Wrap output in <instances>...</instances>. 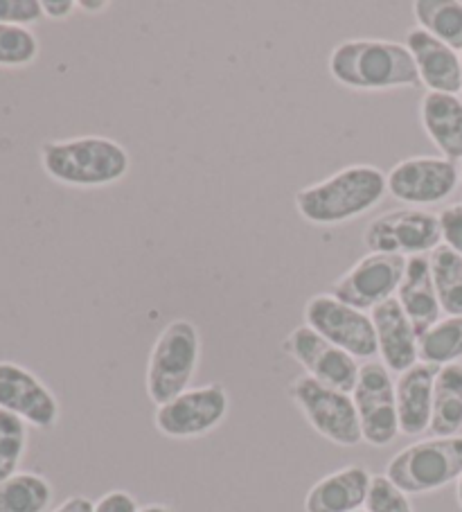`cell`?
Here are the masks:
<instances>
[{
    "mask_svg": "<svg viewBox=\"0 0 462 512\" xmlns=\"http://www.w3.org/2000/svg\"><path fill=\"white\" fill-rule=\"evenodd\" d=\"M336 84L361 93H384L420 86L415 61L404 43L388 39H348L330 55Z\"/></svg>",
    "mask_w": 462,
    "mask_h": 512,
    "instance_id": "1",
    "label": "cell"
},
{
    "mask_svg": "<svg viewBox=\"0 0 462 512\" xmlns=\"http://www.w3.org/2000/svg\"><path fill=\"white\" fill-rule=\"evenodd\" d=\"M386 174L375 165H348L296 194V208L305 222L336 226L352 222L379 206L386 197Z\"/></svg>",
    "mask_w": 462,
    "mask_h": 512,
    "instance_id": "2",
    "label": "cell"
},
{
    "mask_svg": "<svg viewBox=\"0 0 462 512\" xmlns=\"http://www.w3.org/2000/svg\"><path fill=\"white\" fill-rule=\"evenodd\" d=\"M41 165L52 181L70 188H106L131 170L127 147L106 136L50 140L41 147Z\"/></svg>",
    "mask_w": 462,
    "mask_h": 512,
    "instance_id": "3",
    "label": "cell"
},
{
    "mask_svg": "<svg viewBox=\"0 0 462 512\" xmlns=\"http://www.w3.org/2000/svg\"><path fill=\"white\" fill-rule=\"evenodd\" d=\"M201 359V332L190 319L165 325L149 352L145 388L149 400L163 406L185 393L197 375Z\"/></svg>",
    "mask_w": 462,
    "mask_h": 512,
    "instance_id": "4",
    "label": "cell"
},
{
    "mask_svg": "<svg viewBox=\"0 0 462 512\" xmlns=\"http://www.w3.org/2000/svg\"><path fill=\"white\" fill-rule=\"evenodd\" d=\"M462 474V436L426 438L390 458L386 476L406 494H429L447 488Z\"/></svg>",
    "mask_w": 462,
    "mask_h": 512,
    "instance_id": "5",
    "label": "cell"
},
{
    "mask_svg": "<svg viewBox=\"0 0 462 512\" xmlns=\"http://www.w3.org/2000/svg\"><path fill=\"white\" fill-rule=\"evenodd\" d=\"M289 397L318 436L339 447H357L363 443L359 413L350 393L300 375L291 382Z\"/></svg>",
    "mask_w": 462,
    "mask_h": 512,
    "instance_id": "6",
    "label": "cell"
},
{
    "mask_svg": "<svg viewBox=\"0 0 462 512\" xmlns=\"http://www.w3.org/2000/svg\"><path fill=\"white\" fill-rule=\"evenodd\" d=\"M305 325L334 343L357 361L377 357V334L370 314L357 310L332 294H316L305 305Z\"/></svg>",
    "mask_w": 462,
    "mask_h": 512,
    "instance_id": "7",
    "label": "cell"
},
{
    "mask_svg": "<svg viewBox=\"0 0 462 512\" xmlns=\"http://www.w3.org/2000/svg\"><path fill=\"white\" fill-rule=\"evenodd\" d=\"M363 244L370 253L402 255L406 260L431 255L442 244L440 217L420 208L390 210L366 226Z\"/></svg>",
    "mask_w": 462,
    "mask_h": 512,
    "instance_id": "8",
    "label": "cell"
},
{
    "mask_svg": "<svg viewBox=\"0 0 462 512\" xmlns=\"http://www.w3.org/2000/svg\"><path fill=\"white\" fill-rule=\"evenodd\" d=\"M230 397L224 384H206L156 406L154 425L158 434L172 440H192L215 431L226 420Z\"/></svg>",
    "mask_w": 462,
    "mask_h": 512,
    "instance_id": "9",
    "label": "cell"
},
{
    "mask_svg": "<svg viewBox=\"0 0 462 512\" xmlns=\"http://www.w3.org/2000/svg\"><path fill=\"white\" fill-rule=\"evenodd\" d=\"M352 400L359 413L363 443L370 447H388L395 443L399 436L395 379L381 361L361 364Z\"/></svg>",
    "mask_w": 462,
    "mask_h": 512,
    "instance_id": "10",
    "label": "cell"
},
{
    "mask_svg": "<svg viewBox=\"0 0 462 512\" xmlns=\"http://www.w3.org/2000/svg\"><path fill=\"white\" fill-rule=\"evenodd\" d=\"M406 271V258L388 253H368L332 282L330 294L361 312H372L397 296Z\"/></svg>",
    "mask_w": 462,
    "mask_h": 512,
    "instance_id": "11",
    "label": "cell"
},
{
    "mask_svg": "<svg viewBox=\"0 0 462 512\" xmlns=\"http://www.w3.org/2000/svg\"><path fill=\"white\" fill-rule=\"evenodd\" d=\"M458 183V165L438 156L404 158L386 174L388 194L411 208L442 203L456 192Z\"/></svg>",
    "mask_w": 462,
    "mask_h": 512,
    "instance_id": "12",
    "label": "cell"
},
{
    "mask_svg": "<svg viewBox=\"0 0 462 512\" xmlns=\"http://www.w3.org/2000/svg\"><path fill=\"white\" fill-rule=\"evenodd\" d=\"M282 348L291 359H296L305 368L307 377L352 395L361 366L348 352L336 348L334 343L323 339L321 334H316L307 325H300V328L293 330L284 339Z\"/></svg>",
    "mask_w": 462,
    "mask_h": 512,
    "instance_id": "13",
    "label": "cell"
},
{
    "mask_svg": "<svg viewBox=\"0 0 462 512\" xmlns=\"http://www.w3.org/2000/svg\"><path fill=\"white\" fill-rule=\"evenodd\" d=\"M0 409L43 431L55 427L61 413L57 395L32 370L14 361H0Z\"/></svg>",
    "mask_w": 462,
    "mask_h": 512,
    "instance_id": "14",
    "label": "cell"
},
{
    "mask_svg": "<svg viewBox=\"0 0 462 512\" xmlns=\"http://www.w3.org/2000/svg\"><path fill=\"white\" fill-rule=\"evenodd\" d=\"M370 319L377 334V355L390 373L399 375L420 364V334L415 332L397 298L375 307Z\"/></svg>",
    "mask_w": 462,
    "mask_h": 512,
    "instance_id": "15",
    "label": "cell"
},
{
    "mask_svg": "<svg viewBox=\"0 0 462 512\" xmlns=\"http://www.w3.org/2000/svg\"><path fill=\"white\" fill-rule=\"evenodd\" d=\"M404 46L415 61L420 84L429 88L431 93L458 95L462 91V68L456 50L444 46L442 41L420 30L417 25L406 32Z\"/></svg>",
    "mask_w": 462,
    "mask_h": 512,
    "instance_id": "16",
    "label": "cell"
},
{
    "mask_svg": "<svg viewBox=\"0 0 462 512\" xmlns=\"http://www.w3.org/2000/svg\"><path fill=\"white\" fill-rule=\"evenodd\" d=\"M438 368L429 364H415L399 373L395 379V400L399 434L417 438L429 431L433 413V386Z\"/></svg>",
    "mask_w": 462,
    "mask_h": 512,
    "instance_id": "17",
    "label": "cell"
},
{
    "mask_svg": "<svg viewBox=\"0 0 462 512\" xmlns=\"http://www.w3.org/2000/svg\"><path fill=\"white\" fill-rule=\"evenodd\" d=\"M372 474L363 465H345L309 488L305 512H357L366 508Z\"/></svg>",
    "mask_w": 462,
    "mask_h": 512,
    "instance_id": "18",
    "label": "cell"
},
{
    "mask_svg": "<svg viewBox=\"0 0 462 512\" xmlns=\"http://www.w3.org/2000/svg\"><path fill=\"white\" fill-rule=\"evenodd\" d=\"M395 298L420 337L440 321L442 307L438 294H435L429 255H417V258L406 260L402 285H399Z\"/></svg>",
    "mask_w": 462,
    "mask_h": 512,
    "instance_id": "19",
    "label": "cell"
},
{
    "mask_svg": "<svg viewBox=\"0 0 462 512\" xmlns=\"http://www.w3.org/2000/svg\"><path fill=\"white\" fill-rule=\"evenodd\" d=\"M420 122L435 149L447 161L462 158V100L458 95L426 91L420 100Z\"/></svg>",
    "mask_w": 462,
    "mask_h": 512,
    "instance_id": "20",
    "label": "cell"
},
{
    "mask_svg": "<svg viewBox=\"0 0 462 512\" xmlns=\"http://www.w3.org/2000/svg\"><path fill=\"white\" fill-rule=\"evenodd\" d=\"M462 429V364L438 368L433 386L431 436L451 438Z\"/></svg>",
    "mask_w": 462,
    "mask_h": 512,
    "instance_id": "21",
    "label": "cell"
},
{
    "mask_svg": "<svg viewBox=\"0 0 462 512\" xmlns=\"http://www.w3.org/2000/svg\"><path fill=\"white\" fill-rule=\"evenodd\" d=\"M417 28L429 32L451 50L462 52V3L460 0H415Z\"/></svg>",
    "mask_w": 462,
    "mask_h": 512,
    "instance_id": "22",
    "label": "cell"
},
{
    "mask_svg": "<svg viewBox=\"0 0 462 512\" xmlns=\"http://www.w3.org/2000/svg\"><path fill=\"white\" fill-rule=\"evenodd\" d=\"M52 497V485L41 474L16 472L0 481V512H46Z\"/></svg>",
    "mask_w": 462,
    "mask_h": 512,
    "instance_id": "23",
    "label": "cell"
},
{
    "mask_svg": "<svg viewBox=\"0 0 462 512\" xmlns=\"http://www.w3.org/2000/svg\"><path fill=\"white\" fill-rule=\"evenodd\" d=\"M429 264L442 312L447 316H462V258L447 244H440L429 255Z\"/></svg>",
    "mask_w": 462,
    "mask_h": 512,
    "instance_id": "24",
    "label": "cell"
},
{
    "mask_svg": "<svg viewBox=\"0 0 462 512\" xmlns=\"http://www.w3.org/2000/svg\"><path fill=\"white\" fill-rule=\"evenodd\" d=\"M462 359V316H447L420 337V361L435 368Z\"/></svg>",
    "mask_w": 462,
    "mask_h": 512,
    "instance_id": "25",
    "label": "cell"
},
{
    "mask_svg": "<svg viewBox=\"0 0 462 512\" xmlns=\"http://www.w3.org/2000/svg\"><path fill=\"white\" fill-rule=\"evenodd\" d=\"M28 452V425L10 411L0 409V481L19 472Z\"/></svg>",
    "mask_w": 462,
    "mask_h": 512,
    "instance_id": "26",
    "label": "cell"
},
{
    "mask_svg": "<svg viewBox=\"0 0 462 512\" xmlns=\"http://www.w3.org/2000/svg\"><path fill=\"white\" fill-rule=\"evenodd\" d=\"M39 57V39L30 28L0 25V68H25Z\"/></svg>",
    "mask_w": 462,
    "mask_h": 512,
    "instance_id": "27",
    "label": "cell"
},
{
    "mask_svg": "<svg viewBox=\"0 0 462 512\" xmlns=\"http://www.w3.org/2000/svg\"><path fill=\"white\" fill-rule=\"evenodd\" d=\"M366 512H415L408 494L397 488L386 474L372 476Z\"/></svg>",
    "mask_w": 462,
    "mask_h": 512,
    "instance_id": "28",
    "label": "cell"
},
{
    "mask_svg": "<svg viewBox=\"0 0 462 512\" xmlns=\"http://www.w3.org/2000/svg\"><path fill=\"white\" fill-rule=\"evenodd\" d=\"M43 19L39 0H0V25H19L30 28Z\"/></svg>",
    "mask_w": 462,
    "mask_h": 512,
    "instance_id": "29",
    "label": "cell"
},
{
    "mask_svg": "<svg viewBox=\"0 0 462 512\" xmlns=\"http://www.w3.org/2000/svg\"><path fill=\"white\" fill-rule=\"evenodd\" d=\"M438 217L442 228V242L462 258V203L447 206Z\"/></svg>",
    "mask_w": 462,
    "mask_h": 512,
    "instance_id": "30",
    "label": "cell"
},
{
    "mask_svg": "<svg viewBox=\"0 0 462 512\" xmlns=\"http://www.w3.org/2000/svg\"><path fill=\"white\" fill-rule=\"evenodd\" d=\"M136 497L127 490H111L95 501V512H138Z\"/></svg>",
    "mask_w": 462,
    "mask_h": 512,
    "instance_id": "31",
    "label": "cell"
},
{
    "mask_svg": "<svg viewBox=\"0 0 462 512\" xmlns=\"http://www.w3.org/2000/svg\"><path fill=\"white\" fill-rule=\"evenodd\" d=\"M43 16L52 21H66L77 10V0H43Z\"/></svg>",
    "mask_w": 462,
    "mask_h": 512,
    "instance_id": "32",
    "label": "cell"
},
{
    "mask_svg": "<svg viewBox=\"0 0 462 512\" xmlns=\"http://www.w3.org/2000/svg\"><path fill=\"white\" fill-rule=\"evenodd\" d=\"M52 512H95V501L84 497V494H75V497H68Z\"/></svg>",
    "mask_w": 462,
    "mask_h": 512,
    "instance_id": "33",
    "label": "cell"
},
{
    "mask_svg": "<svg viewBox=\"0 0 462 512\" xmlns=\"http://www.w3.org/2000/svg\"><path fill=\"white\" fill-rule=\"evenodd\" d=\"M79 10H84L86 14H102L111 7L109 0H79L77 3Z\"/></svg>",
    "mask_w": 462,
    "mask_h": 512,
    "instance_id": "34",
    "label": "cell"
},
{
    "mask_svg": "<svg viewBox=\"0 0 462 512\" xmlns=\"http://www.w3.org/2000/svg\"><path fill=\"white\" fill-rule=\"evenodd\" d=\"M138 512H174L170 506H165V503H147V506H142Z\"/></svg>",
    "mask_w": 462,
    "mask_h": 512,
    "instance_id": "35",
    "label": "cell"
},
{
    "mask_svg": "<svg viewBox=\"0 0 462 512\" xmlns=\"http://www.w3.org/2000/svg\"><path fill=\"white\" fill-rule=\"evenodd\" d=\"M456 483H458L456 485V497H458V503H460V508H462V474H460V479Z\"/></svg>",
    "mask_w": 462,
    "mask_h": 512,
    "instance_id": "36",
    "label": "cell"
},
{
    "mask_svg": "<svg viewBox=\"0 0 462 512\" xmlns=\"http://www.w3.org/2000/svg\"><path fill=\"white\" fill-rule=\"evenodd\" d=\"M460 68H462V52H460ZM462 93V91H460Z\"/></svg>",
    "mask_w": 462,
    "mask_h": 512,
    "instance_id": "37",
    "label": "cell"
},
{
    "mask_svg": "<svg viewBox=\"0 0 462 512\" xmlns=\"http://www.w3.org/2000/svg\"><path fill=\"white\" fill-rule=\"evenodd\" d=\"M460 185H462V172H460Z\"/></svg>",
    "mask_w": 462,
    "mask_h": 512,
    "instance_id": "38",
    "label": "cell"
},
{
    "mask_svg": "<svg viewBox=\"0 0 462 512\" xmlns=\"http://www.w3.org/2000/svg\"><path fill=\"white\" fill-rule=\"evenodd\" d=\"M357 512H366V510H357Z\"/></svg>",
    "mask_w": 462,
    "mask_h": 512,
    "instance_id": "39",
    "label": "cell"
}]
</instances>
